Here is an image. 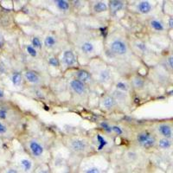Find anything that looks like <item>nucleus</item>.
<instances>
[{
  "mask_svg": "<svg viewBox=\"0 0 173 173\" xmlns=\"http://www.w3.org/2000/svg\"><path fill=\"white\" fill-rule=\"evenodd\" d=\"M89 68V71L96 84H100L103 87H109L113 83L112 70L104 62L97 60L91 62Z\"/></svg>",
  "mask_w": 173,
  "mask_h": 173,
  "instance_id": "obj_1",
  "label": "nucleus"
},
{
  "mask_svg": "<svg viewBox=\"0 0 173 173\" xmlns=\"http://www.w3.org/2000/svg\"><path fill=\"white\" fill-rule=\"evenodd\" d=\"M63 143L69 151L78 155L88 154L94 149L89 139L82 136H67Z\"/></svg>",
  "mask_w": 173,
  "mask_h": 173,
  "instance_id": "obj_2",
  "label": "nucleus"
},
{
  "mask_svg": "<svg viewBox=\"0 0 173 173\" xmlns=\"http://www.w3.org/2000/svg\"><path fill=\"white\" fill-rule=\"evenodd\" d=\"M130 47L129 42L121 36H113L107 43L108 53L117 58L126 57L130 53Z\"/></svg>",
  "mask_w": 173,
  "mask_h": 173,
  "instance_id": "obj_3",
  "label": "nucleus"
},
{
  "mask_svg": "<svg viewBox=\"0 0 173 173\" xmlns=\"http://www.w3.org/2000/svg\"><path fill=\"white\" fill-rule=\"evenodd\" d=\"M134 140L136 145L141 149L150 150L157 146L158 138L156 134L152 131L147 129H142L135 133Z\"/></svg>",
  "mask_w": 173,
  "mask_h": 173,
  "instance_id": "obj_4",
  "label": "nucleus"
},
{
  "mask_svg": "<svg viewBox=\"0 0 173 173\" xmlns=\"http://www.w3.org/2000/svg\"><path fill=\"white\" fill-rule=\"evenodd\" d=\"M27 149L29 155L35 159H41L46 153V147L43 142L37 138H29L27 140Z\"/></svg>",
  "mask_w": 173,
  "mask_h": 173,
  "instance_id": "obj_5",
  "label": "nucleus"
},
{
  "mask_svg": "<svg viewBox=\"0 0 173 173\" xmlns=\"http://www.w3.org/2000/svg\"><path fill=\"white\" fill-rule=\"evenodd\" d=\"M68 86L72 95L76 98L84 99L87 98L89 94V88L85 83L74 77L69 80Z\"/></svg>",
  "mask_w": 173,
  "mask_h": 173,
  "instance_id": "obj_6",
  "label": "nucleus"
},
{
  "mask_svg": "<svg viewBox=\"0 0 173 173\" xmlns=\"http://www.w3.org/2000/svg\"><path fill=\"white\" fill-rule=\"evenodd\" d=\"M62 67L66 69H76L78 65V55L73 48H67L63 50L61 58Z\"/></svg>",
  "mask_w": 173,
  "mask_h": 173,
  "instance_id": "obj_7",
  "label": "nucleus"
},
{
  "mask_svg": "<svg viewBox=\"0 0 173 173\" xmlns=\"http://www.w3.org/2000/svg\"><path fill=\"white\" fill-rule=\"evenodd\" d=\"M24 81L33 86V87H41L43 84V79L41 74L34 69H27L23 74Z\"/></svg>",
  "mask_w": 173,
  "mask_h": 173,
  "instance_id": "obj_8",
  "label": "nucleus"
},
{
  "mask_svg": "<svg viewBox=\"0 0 173 173\" xmlns=\"http://www.w3.org/2000/svg\"><path fill=\"white\" fill-rule=\"evenodd\" d=\"M73 77L78 79L79 81L82 82L83 83H85L88 88L91 85H94L96 83L94 77L92 76V74H91V72L88 69H81V68H77V69H74Z\"/></svg>",
  "mask_w": 173,
  "mask_h": 173,
  "instance_id": "obj_9",
  "label": "nucleus"
},
{
  "mask_svg": "<svg viewBox=\"0 0 173 173\" xmlns=\"http://www.w3.org/2000/svg\"><path fill=\"white\" fill-rule=\"evenodd\" d=\"M78 48L80 53L84 56H92L96 53V46L91 39H82L78 44Z\"/></svg>",
  "mask_w": 173,
  "mask_h": 173,
  "instance_id": "obj_10",
  "label": "nucleus"
},
{
  "mask_svg": "<svg viewBox=\"0 0 173 173\" xmlns=\"http://www.w3.org/2000/svg\"><path fill=\"white\" fill-rule=\"evenodd\" d=\"M100 107L106 112H113L119 107V105L111 94H105L100 99Z\"/></svg>",
  "mask_w": 173,
  "mask_h": 173,
  "instance_id": "obj_11",
  "label": "nucleus"
},
{
  "mask_svg": "<svg viewBox=\"0 0 173 173\" xmlns=\"http://www.w3.org/2000/svg\"><path fill=\"white\" fill-rule=\"evenodd\" d=\"M157 133L160 136V138H166L169 139L173 138V127L172 125L169 123H159L156 126Z\"/></svg>",
  "mask_w": 173,
  "mask_h": 173,
  "instance_id": "obj_12",
  "label": "nucleus"
},
{
  "mask_svg": "<svg viewBox=\"0 0 173 173\" xmlns=\"http://www.w3.org/2000/svg\"><path fill=\"white\" fill-rule=\"evenodd\" d=\"M131 89L137 92H140L145 89L146 87V81L145 79L140 75H132L128 80Z\"/></svg>",
  "mask_w": 173,
  "mask_h": 173,
  "instance_id": "obj_13",
  "label": "nucleus"
},
{
  "mask_svg": "<svg viewBox=\"0 0 173 173\" xmlns=\"http://www.w3.org/2000/svg\"><path fill=\"white\" fill-rule=\"evenodd\" d=\"M153 10V5L152 2L147 0L138 1L135 4V11L140 15H147L151 13Z\"/></svg>",
  "mask_w": 173,
  "mask_h": 173,
  "instance_id": "obj_14",
  "label": "nucleus"
},
{
  "mask_svg": "<svg viewBox=\"0 0 173 173\" xmlns=\"http://www.w3.org/2000/svg\"><path fill=\"white\" fill-rule=\"evenodd\" d=\"M59 44V39L57 36L53 33H48L43 39V47L48 50H54Z\"/></svg>",
  "mask_w": 173,
  "mask_h": 173,
  "instance_id": "obj_15",
  "label": "nucleus"
},
{
  "mask_svg": "<svg viewBox=\"0 0 173 173\" xmlns=\"http://www.w3.org/2000/svg\"><path fill=\"white\" fill-rule=\"evenodd\" d=\"M91 11L94 14H101L108 11V1H93L91 2Z\"/></svg>",
  "mask_w": 173,
  "mask_h": 173,
  "instance_id": "obj_16",
  "label": "nucleus"
},
{
  "mask_svg": "<svg viewBox=\"0 0 173 173\" xmlns=\"http://www.w3.org/2000/svg\"><path fill=\"white\" fill-rule=\"evenodd\" d=\"M125 5V2L121 0H111L108 1V11L111 15L114 16L119 11H123Z\"/></svg>",
  "mask_w": 173,
  "mask_h": 173,
  "instance_id": "obj_17",
  "label": "nucleus"
},
{
  "mask_svg": "<svg viewBox=\"0 0 173 173\" xmlns=\"http://www.w3.org/2000/svg\"><path fill=\"white\" fill-rule=\"evenodd\" d=\"M148 25L152 30L158 33H161L165 30V25L163 23V21H161L157 17H152L148 21Z\"/></svg>",
  "mask_w": 173,
  "mask_h": 173,
  "instance_id": "obj_18",
  "label": "nucleus"
},
{
  "mask_svg": "<svg viewBox=\"0 0 173 173\" xmlns=\"http://www.w3.org/2000/svg\"><path fill=\"white\" fill-rule=\"evenodd\" d=\"M114 88L120 91V92L125 93L127 94L132 91L129 81L128 80H123V79L118 80L117 82H114Z\"/></svg>",
  "mask_w": 173,
  "mask_h": 173,
  "instance_id": "obj_19",
  "label": "nucleus"
},
{
  "mask_svg": "<svg viewBox=\"0 0 173 173\" xmlns=\"http://www.w3.org/2000/svg\"><path fill=\"white\" fill-rule=\"evenodd\" d=\"M54 5L56 7L57 10H59L62 12H68L71 9V1H67V0H55Z\"/></svg>",
  "mask_w": 173,
  "mask_h": 173,
  "instance_id": "obj_20",
  "label": "nucleus"
},
{
  "mask_svg": "<svg viewBox=\"0 0 173 173\" xmlns=\"http://www.w3.org/2000/svg\"><path fill=\"white\" fill-rule=\"evenodd\" d=\"M111 94L114 97V99L117 100V102L119 103V105H122V104H126L127 100H128V95L127 94L125 93H123V92H120L117 89L113 90V92L111 93Z\"/></svg>",
  "mask_w": 173,
  "mask_h": 173,
  "instance_id": "obj_21",
  "label": "nucleus"
},
{
  "mask_svg": "<svg viewBox=\"0 0 173 173\" xmlns=\"http://www.w3.org/2000/svg\"><path fill=\"white\" fill-rule=\"evenodd\" d=\"M95 141L97 142V150L98 151L103 150L104 148L108 145V141L107 140L104 134H101L100 132L95 134Z\"/></svg>",
  "mask_w": 173,
  "mask_h": 173,
  "instance_id": "obj_22",
  "label": "nucleus"
},
{
  "mask_svg": "<svg viewBox=\"0 0 173 173\" xmlns=\"http://www.w3.org/2000/svg\"><path fill=\"white\" fill-rule=\"evenodd\" d=\"M172 140L166 138H158L157 142V147L161 150H168L172 146Z\"/></svg>",
  "mask_w": 173,
  "mask_h": 173,
  "instance_id": "obj_23",
  "label": "nucleus"
},
{
  "mask_svg": "<svg viewBox=\"0 0 173 173\" xmlns=\"http://www.w3.org/2000/svg\"><path fill=\"white\" fill-rule=\"evenodd\" d=\"M21 170L25 173H29L32 171L33 162L30 159H22L20 160Z\"/></svg>",
  "mask_w": 173,
  "mask_h": 173,
  "instance_id": "obj_24",
  "label": "nucleus"
},
{
  "mask_svg": "<svg viewBox=\"0 0 173 173\" xmlns=\"http://www.w3.org/2000/svg\"><path fill=\"white\" fill-rule=\"evenodd\" d=\"M11 83L13 84L14 87L19 88L22 86L24 79H23V76L21 74L20 72H14L11 76Z\"/></svg>",
  "mask_w": 173,
  "mask_h": 173,
  "instance_id": "obj_25",
  "label": "nucleus"
},
{
  "mask_svg": "<svg viewBox=\"0 0 173 173\" xmlns=\"http://www.w3.org/2000/svg\"><path fill=\"white\" fill-rule=\"evenodd\" d=\"M47 63L49 67L55 68V69H61L62 64H61V59L55 55H51L47 58Z\"/></svg>",
  "mask_w": 173,
  "mask_h": 173,
  "instance_id": "obj_26",
  "label": "nucleus"
},
{
  "mask_svg": "<svg viewBox=\"0 0 173 173\" xmlns=\"http://www.w3.org/2000/svg\"><path fill=\"white\" fill-rule=\"evenodd\" d=\"M31 45L34 47L35 48H36L37 50H39V51H41L42 48H43V41H42L41 38L40 37H38V36H32L31 37Z\"/></svg>",
  "mask_w": 173,
  "mask_h": 173,
  "instance_id": "obj_27",
  "label": "nucleus"
},
{
  "mask_svg": "<svg viewBox=\"0 0 173 173\" xmlns=\"http://www.w3.org/2000/svg\"><path fill=\"white\" fill-rule=\"evenodd\" d=\"M111 131L112 134L116 135V136H123L125 133L124 128L117 124H111Z\"/></svg>",
  "mask_w": 173,
  "mask_h": 173,
  "instance_id": "obj_28",
  "label": "nucleus"
},
{
  "mask_svg": "<svg viewBox=\"0 0 173 173\" xmlns=\"http://www.w3.org/2000/svg\"><path fill=\"white\" fill-rule=\"evenodd\" d=\"M26 52L28 53V55L31 56L32 58H36L39 55V50L35 48L31 44L26 45Z\"/></svg>",
  "mask_w": 173,
  "mask_h": 173,
  "instance_id": "obj_29",
  "label": "nucleus"
},
{
  "mask_svg": "<svg viewBox=\"0 0 173 173\" xmlns=\"http://www.w3.org/2000/svg\"><path fill=\"white\" fill-rule=\"evenodd\" d=\"M133 46L137 48V50H138V52H141V53H145V51H146V49H147V46H146V44H145V42L142 41H139V40L134 42V45Z\"/></svg>",
  "mask_w": 173,
  "mask_h": 173,
  "instance_id": "obj_30",
  "label": "nucleus"
},
{
  "mask_svg": "<svg viewBox=\"0 0 173 173\" xmlns=\"http://www.w3.org/2000/svg\"><path fill=\"white\" fill-rule=\"evenodd\" d=\"M84 173H102L101 170L100 168H98L96 166H92L89 167L88 169H86V171H84Z\"/></svg>",
  "mask_w": 173,
  "mask_h": 173,
  "instance_id": "obj_31",
  "label": "nucleus"
},
{
  "mask_svg": "<svg viewBox=\"0 0 173 173\" xmlns=\"http://www.w3.org/2000/svg\"><path fill=\"white\" fill-rule=\"evenodd\" d=\"M8 132V127L2 121H0V135H5Z\"/></svg>",
  "mask_w": 173,
  "mask_h": 173,
  "instance_id": "obj_32",
  "label": "nucleus"
},
{
  "mask_svg": "<svg viewBox=\"0 0 173 173\" xmlns=\"http://www.w3.org/2000/svg\"><path fill=\"white\" fill-rule=\"evenodd\" d=\"M8 117V111L5 108H0V119L4 120Z\"/></svg>",
  "mask_w": 173,
  "mask_h": 173,
  "instance_id": "obj_33",
  "label": "nucleus"
},
{
  "mask_svg": "<svg viewBox=\"0 0 173 173\" xmlns=\"http://www.w3.org/2000/svg\"><path fill=\"white\" fill-rule=\"evenodd\" d=\"M167 64H168L169 68L173 70V55H171L167 58Z\"/></svg>",
  "mask_w": 173,
  "mask_h": 173,
  "instance_id": "obj_34",
  "label": "nucleus"
},
{
  "mask_svg": "<svg viewBox=\"0 0 173 173\" xmlns=\"http://www.w3.org/2000/svg\"><path fill=\"white\" fill-rule=\"evenodd\" d=\"M167 26L169 27V29H172L173 30V17H169L168 22H167Z\"/></svg>",
  "mask_w": 173,
  "mask_h": 173,
  "instance_id": "obj_35",
  "label": "nucleus"
},
{
  "mask_svg": "<svg viewBox=\"0 0 173 173\" xmlns=\"http://www.w3.org/2000/svg\"><path fill=\"white\" fill-rule=\"evenodd\" d=\"M6 173H18V171L15 168H11L7 171Z\"/></svg>",
  "mask_w": 173,
  "mask_h": 173,
  "instance_id": "obj_36",
  "label": "nucleus"
},
{
  "mask_svg": "<svg viewBox=\"0 0 173 173\" xmlns=\"http://www.w3.org/2000/svg\"><path fill=\"white\" fill-rule=\"evenodd\" d=\"M37 173H49V171H48V169H43V168H42V169H40V170L37 171Z\"/></svg>",
  "mask_w": 173,
  "mask_h": 173,
  "instance_id": "obj_37",
  "label": "nucleus"
},
{
  "mask_svg": "<svg viewBox=\"0 0 173 173\" xmlns=\"http://www.w3.org/2000/svg\"><path fill=\"white\" fill-rule=\"evenodd\" d=\"M5 97V92L3 89H0V99H3Z\"/></svg>",
  "mask_w": 173,
  "mask_h": 173,
  "instance_id": "obj_38",
  "label": "nucleus"
},
{
  "mask_svg": "<svg viewBox=\"0 0 173 173\" xmlns=\"http://www.w3.org/2000/svg\"><path fill=\"white\" fill-rule=\"evenodd\" d=\"M3 43H4V39H3V36L0 35V46H2Z\"/></svg>",
  "mask_w": 173,
  "mask_h": 173,
  "instance_id": "obj_39",
  "label": "nucleus"
},
{
  "mask_svg": "<svg viewBox=\"0 0 173 173\" xmlns=\"http://www.w3.org/2000/svg\"><path fill=\"white\" fill-rule=\"evenodd\" d=\"M0 144H1V140H0Z\"/></svg>",
  "mask_w": 173,
  "mask_h": 173,
  "instance_id": "obj_40",
  "label": "nucleus"
},
{
  "mask_svg": "<svg viewBox=\"0 0 173 173\" xmlns=\"http://www.w3.org/2000/svg\"><path fill=\"white\" fill-rule=\"evenodd\" d=\"M172 127H173V125H172Z\"/></svg>",
  "mask_w": 173,
  "mask_h": 173,
  "instance_id": "obj_41",
  "label": "nucleus"
},
{
  "mask_svg": "<svg viewBox=\"0 0 173 173\" xmlns=\"http://www.w3.org/2000/svg\"><path fill=\"white\" fill-rule=\"evenodd\" d=\"M172 38H173V36H172Z\"/></svg>",
  "mask_w": 173,
  "mask_h": 173,
  "instance_id": "obj_42",
  "label": "nucleus"
}]
</instances>
